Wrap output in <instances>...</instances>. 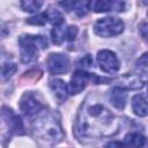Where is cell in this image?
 <instances>
[{
	"label": "cell",
	"instance_id": "cell-1",
	"mask_svg": "<svg viewBox=\"0 0 148 148\" xmlns=\"http://www.w3.org/2000/svg\"><path fill=\"white\" fill-rule=\"evenodd\" d=\"M118 127V119L103 103L87 99L79 112L75 132L79 138L98 139L114 134Z\"/></svg>",
	"mask_w": 148,
	"mask_h": 148
},
{
	"label": "cell",
	"instance_id": "cell-2",
	"mask_svg": "<svg viewBox=\"0 0 148 148\" xmlns=\"http://www.w3.org/2000/svg\"><path fill=\"white\" fill-rule=\"evenodd\" d=\"M32 135L39 148H53L64 136L58 112H42L32 124Z\"/></svg>",
	"mask_w": 148,
	"mask_h": 148
},
{
	"label": "cell",
	"instance_id": "cell-3",
	"mask_svg": "<svg viewBox=\"0 0 148 148\" xmlns=\"http://www.w3.org/2000/svg\"><path fill=\"white\" fill-rule=\"evenodd\" d=\"M21 59L23 62L28 64L38 57V52L47 47V40L43 36L24 35L18 39Z\"/></svg>",
	"mask_w": 148,
	"mask_h": 148
},
{
	"label": "cell",
	"instance_id": "cell-4",
	"mask_svg": "<svg viewBox=\"0 0 148 148\" xmlns=\"http://www.w3.org/2000/svg\"><path fill=\"white\" fill-rule=\"evenodd\" d=\"M123 30L124 22L118 17H103L94 25L95 34L101 37H113L121 34Z\"/></svg>",
	"mask_w": 148,
	"mask_h": 148
},
{
	"label": "cell",
	"instance_id": "cell-5",
	"mask_svg": "<svg viewBox=\"0 0 148 148\" xmlns=\"http://www.w3.org/2000/svg\"><path fill=\"white\" fill-rule=\"evenodd\" d=\"M97 62L99 68L105 73H116L120 68V62L114 52L110 50H101L97 53Z\"/></svg>",
	"mask_w": 148,
	"mask_h": 148
},
{
	"label": "cell",
	"instance_id": "cell-6",
	"mask_svg": "<svg viewBox=\"0 0 148 148\" xmlns=\"http://www.w3.org/2000/svg\"><path fill=\"white\" fill-rule=\"evenodd\" d=\"M44 108L45 105L34 92H25L20 101V110L25 116H34Z\"/></svg>",
	"mask_w": 148,
	"mask_h": 148
},
{
	"label": "cell",
	"instance_id": "cell-7",
	"mask_svg": "<svg viewBox=\"0 0 148 148\" xmlns=\"http://www.w3.org/2000/svg\"><path fill=\"white\" fill-rule=\"evenodd\" d=\"M47 69L51 74H64L69 68V59L62 53H52L46 60Z\"/></svg>",
	"mask_w": 148,
	"mask_h": 148
},
{
	"label": "cell",
	"instance_id": "cell-8",
	"mask_svg": "<svg viewBox=\"0 0 148 148\" xmlns=\"http://www.w3.org/2000/svg\"><path fill=\"white\" fill-rule=\"evenodd\" d=\"M92 79V75L87 73L86 71L83 69H79L76 71L73 75H72V79H71V83H69V92L72 95H76V94H80L87 86L88 81Z\"/></svg>",
	"mask_w": 148,
	"mask_h": 148
},
{
	"label": "cell",
	"instance_id": "cell-9",
	"mask_svg": "<svg viewBox=\"0 0 148 148\" xmlns=\"http://www.w3.org/2000/svg\"><path fill=\"white\" fill-rule=\"evenodd\" d=\"M2 120L5 124H7L10 132L17 133V134L24 133V131H23L24 128H23V124H22L21 118L12 109H8L6 106L2 108Z\"/></svg>",
	"mask_w": 148,
	"mask_h": 148
},
{
	"label": "cell",
	"instance_id": "cell-10",
	"mask_svg": "<svg viewBox=\"0 0 148 148\" xmlns=\"http://www.w3.org/2000/svg\"><path fill=\"white\" fill-rule=\"evenodd\" d=\"M91 7L96 13H105V12H121L125 8L124 1H111V0H102L91 2Z\"/></svg>",
	"mask_w": 148,
	"mask_h": 148
},
{
	"label": "cell",
	"instance_id": "cell-11",
	"mask_svg": "<svg viewBox=\"0 0 148 148\" xmlns=\"http://www.w3.org/2000/svg\"><path fill=\"white\" fill-rule=\"evenodd\" d=\"M109 99L110 103L118 110H123L126 105L127 94L121 87H114L109 92Z\"/></svg>",
	"mask_w": 148,
	"mask_h": 148
},
{
	"label": "cell",
	"instance_id": "cell-12",
	"mask_svg": "<svg viewBox=\"0 0 148 148\" xmlns=\"http://www.w3.org/2000/svg\"><path fill=\"white\" fill-rule=\"evenodd\" d=\"M59 5L65 7L66 10H68V12L74 10L76 13V15L83 16L90 9L91 2H89V1H69V2H60Z\"/></svg>",
	"mask_w": 148,
	"mask_h": 148
},
{
	"label": "cell",
	"instance_id": "cell-13",
	"mask_svg": "<svg viewBox=\"0 0 148 148\" xmlns=\"http://www.w3.org/2000/svg\"><path fill=\"white\" fill-rule=\"evenodd\" d=\"M132 110L139 117L148 116V102L142 95H135L132 98Z\"/></svg>",
	"mask_w": 148,
	"mask_h": 148
},
{
	"label": "cell",
	"instance_id": "cell-14",
	"mask_svg": "<svg viewBox=\"0 0 148 148\" xmlns=\"http://www.w3.org/2000/svg\"><path fill=\"white\" fill-rule=\"evenodd\" d=\"M50 87H51V89L54 91L56 97H57L60 102H64V101L67 98L68 92H69V88L65 84V82H64L62 80H59V79L51 80V81H50Z\"/></svg>",
	"mask_w": 148,
	"mask_h": 148
},
{
	"label": "cell",
	"instance_id": "cell-15",
	"mask_svg": "<svg viewBox=\"0 0 148 148\" xmlns=\"http://www.w3.org/2000/svg\"><path fill=\"white\" fill-rule=\"evenodd\" d=\"M145 142V136L138 132H132L125 136V145L127 148H142Z\"/></svg>",
	"mask_w": 148,
	"mask_h": 148
},
{
	"label": "cell",
	"instance_id": "cell-16",
	"mask_svg": "<svg viewBox=\"0 0 148 148\" xmlns=\"http://www.w3.org/2000/svg\"><path fill=\"white\" fill-rule=\"evenodd\" d=\"M66 31H67V28H65L62 24L54 27L52 29V31H51L52 42L54 44H57V45H60L66 39Z\"/></svg>",
	"mask_w": 148,
	"mask_h": 148
},
{
	"label": "cell",
	"instance_id": "cell-17",
	"mask_svg": "<svg viewBox=\"0 0 148 148\" xmlns=\"http://www.w3.org/2000/svg\"><path fill=\"white\" fill-rule=\"evenodd\" d=\"M43 2L42 1H34V0H25V1H21V7L23 10L29 12V13H34L37 12L40 7H42Z\"/></svg>",
	"mask_w": 148,
	"mask_h": 148
},
{
	"label": "cell",
	"instance_id": "cell-18",
	"mask_svg": "<svg viewBox=\"0 0 148 148\" xmlns=\"http://www.w3.org/2000/svg\"><path fill=\"white\" fill-rule=\"evenodd\" d=\"M136 71L141 74L148 75V52L141 56V58L136 62Z\"/></svg>",
	"mask_w": 148,
	"mask_h": 148
},
{
	"label": "cell",
	"instance_id": "cell-19",
	"mask_svg": "<svg viewBox=\"0 0 148 148\" xmlns=\"http://www.w3.org/2000/svg\"><path fill=\"white\" fill-rule=\"evenodd\" d=\"M47 16H49L50 22H51L54 27H57V25H61L62 22H64L62 15H61L58 10H56V9H52V8H51V10L47 12Z\"/></svg>",
	"mask_w": 148,
	"mask_h": 148
},
{
	"label": "cell",
	"instance_id": "cell-20",
	"mask_svg": "<svg viewBox=\"0 0 148 148\" xmlns=\"http://www.w3.org/2000/svg\"><path fill=\"white\" fill-rule=\"evenodd\" d=\"M49 20V16H47V13H42L37 16H34V17H30L27 20V22L29 24H34V25H43L46 23V21Z\"/></svg>",
	"mask_w": 148,
	"mask_h": 148
},
{
	"label": "cell",
	"instance_id": "cell-21",
	"mask_svg": "<svg viewBox=\"0 0 148 148\" xmlns=\"http://www.w3.org/2000/svg\"><path fill=\"white\" fill-rule=\"evenodd\" d=\"M16 71V66L15 64H12V62H7V64H3L2 66V72H1V76H2V80H7L9 79Z\"/></svg>",
	"mask_w": 148,
	"mask_h": 148
},
{
	"label": "cell",
	"instance_id": "cell-22",
	"mask_svg": "<svg viewBox=\"0 0 148 148\" xmlns=\"http://www.w3.org/2000/svg\"><path fill=\"white\" fill-rule=\"evenodd\" d=\"M77 35V28L74 27V25H69L67 27V31H66V39L67 40H73L75 39Z\"/></svg>",
	"mask_w": 148,
	"mask_h": 148
},
{
	"label": "cell",
	"instance_id": "cell-23",
	"mask_svg": "<svg viewBox=\"0 0 148 148\" xmlns=\"http://www.w3.org/2000/svg\"><path fill=\"white\" fill-rule=\"evenodd\" d=\"M139 31H140V35H141L142 39H145L148 43V23L147 22L141 23L140 27H139Z\"/></svg>",
	"mask_w": 148,
	"mask_h": 148
},
{
	"label": "cell",
	"instance_id": "cell-24",
	"mask_svg": "<svg viewBox=\"0 0 148 148\" xmlns=\"http://www.w3.org/2000/svg\"><path fill=\"white\" fill-rule=\"evenodd\" d=\"M105 148H127V146L125 145V142H120V141H110L105 145Z\"/></svg>",
	"mask_w": 148,
	"mask_h": 148
},
{
	"label": "cell",
	"instance_id": "cell-25",
	"mask_svg": "<svg viewBox=\"0 0 148 148\" xmlns=\"http://www.w3.org/2000/svg\"><path fill=\"white\" fill-rule=\"evenodd\" d=\"M91 62H92V61H91L90 56H89V54H87V56H84V57L80 60V62H79V64H80L81 66H83V67H89V66L91 65Z\"/></svg>",
	"mask_w": 148,
	"mask_h": 148
},
{
	"label": "cell",
	"instance_id": "cell-26",
	"mask_svg": "<svg viewBox=\"0 0 148 148\" xmlns=\"http://www.w3.org/2000/svg\"><path fill=\"white\" fill-rule=\"evenodd\" d=\"M147 92H148V84H147Z\"/></svg>",
	"mask_w": 148,
	"mask_h": 148
}]
</instances>
